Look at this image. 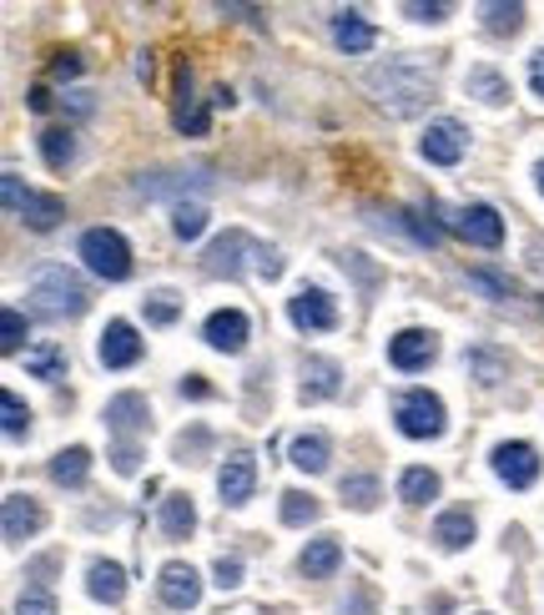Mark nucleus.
<instances>
[{
    "label": "nucleus",
    "mask_w": 544,
    "mask_h": 615,
    "mask_svg": "<svg viewBox=\"0 0 544 615\" xmlns=\"http://www.w3.org/2000/svg\"><path fill=\"white\" fill-rule=\"evenodd\" d=\"M363 87L373 91L383 111L393 117H419L429 101L439 97V61H419V56H389L373 71H363Z\"/></svg>",
    "instance_id": "1"
},
{
    "label": "nucleus",
    "mask_w": 544,
    "mask_h": 615,
    "mask_svg": "<svg viewBox=\"0 0 544 615\" xmlns=\"http://www.w3.org/2000/svg\"><path fill=\"white\" fill-rule=\"evenodd\" d=\"M26 298H31V313H36V319H46V323L81 319V313L91 308L87 283H81V278L71 273L66 263H41V268H36Z\"/></svg>",
    "instance_id": "2"
},
{
    "label": "nucleus",
    "mask_w": 544,
    "mask_h": 615,
    "mask_svg": "<svg viewBox=\"0 0 544 615\" xmlns=\"http://www.w3.org/2000/svg\"><path fill=\"white\" fill-rule=\"evenodd\" d=\"M248 258H252V268H258L262 278H283V258L272 253V248H262L258 238H248L242 228H232V232H222L218 242L208 248V258H202V273L208 278H242V268H248Z\"/></svg>",
    "instance_id": "3"
},
{
    "label": "nucleus",
    "mask_w": 544,
    "mask_h": 615,
    "mask_svg": "<svg viewBox=\"0 0 544 615\" xmlns=\"http://www.w3.org/2000/svg\"><path fill=\"white\" fill-rule=\"evenodd\" d=\"M131 192L147 202H177L192 198V192H212V172L208 167H167V172H137L131 177Z\"/></svg>",
    "instance_id": "4"
},
{
    "label": "nucleus",
    "mask_w": 544,
    "mask_h": 615,
    "mask_svg": "<svg viewBox=\"0 0 544 615\" xmlns=\"http://www.w3.org/2000/svg\"><path fill=\"white\" fill-rule=\"evenodd\" d=\"M77 253L101 283H121V278H131V248L117 228H87L81 242H77Z\"/></svg>",
    "instance_id": "5"
},
{
    "label": "nucleus",
    "mask_w": 544,
    "mask_h": 615,
    "mask_svg": "<svg viewBox=\"0 0 544 615\" xmlns=\"http://www.w3.org/2000/svg\"><path fill=\"white\" fill-rule=\"evenodd\" d=\"M393 424L403 440H439L444 434V399L429 389H409L393 399Z\"/></svg>",
    "instance_id": "6"
},
{
    "label": "nucleus",
    "mask_w": 544,
    "mask_h": 615,
    "mask_svg": "<svg viewBox=\"0 0 544 615\" xmlns=\"http://www.w3.org/2000/svg\"><path fill=\"white\" fill-rule=\"evenodd\" d=\"M490 464H494V474H500L510 490H530L534 480H540V450L534 444H524V440H504V444H494V454H490Z\"/></svg>",
    "instance_id": "7"
},
{
    "label": "nucleus",
    "mask_w": 544,
    "mask_h": 615,
    "mask_svg": "<svg viewBox=\"0 0 544 615\" xmlns=\"http://www.w3.org/2000/svg\"><path fill=\"white\" fill-rule=\"evenodd\" d=\"M288 319L303 333H328V329H338V303L323 288H298V293L288 298Z\"/></svg>",
    "instance_id": "8"
},
{
    "label": "nucleus",
    "mask_w": 544,
    "mask_h": 615,
    "mask_svg": "<svg viewBox=\"0 0 544 615\" xmlns=\"http://www.w3.org/2000/svg\"><path fill=\"white\" fill-rule=\"evenodd\" d=\"M434 359H439V339L429 329H403L389 339V363L399 374H419V369H429Z\"/></svg>",
    "instance_id": "9"
},
{
    "label": "nucleus",
    "mask_w": 544,
    "mask_h": 615,
    "mask_svg": "<svg viewBox=\"0 0 544 615\" xmlns=\"http://www.w3.org/2000/svg\"><path fill=\"white\" fill-rule=\"evenodd\" d=\"M454 232L474 248H504V218L490 208V202H469V208L454 212Z\"/></svg>",
    "instance_id": "10"
},
{
    "label": "nucleus",
    "mask_w": 544,
    "mask_h": 615,
    "mask_svg": "<svg viewBox=\"0 0 544 615\" xmlns=\"http://www.w3.org/2000/svg\"><path fill=\"white\" fill-rule=\"evenodd\" d=\"M464 147H469V132L449 117L429 121V132L419 137V152H424V162H434V167H459L464 162Z\"/></svg>",
    "instance_id": "11"
},
{
    "label": "nucleus",
    "mask_w": 544,
    "mask_h": 615,
    "mask_svg": "<svg viewBox=\"0 0 544 615\" xmlns=\"http://www.w3.org/2000/svg\"><path fill=\"white\" fill-rule=\"evenodd\" d=\"M101 419H107V429L117 434L121 444H131L137 434H147V429H152V404H147V394H117Z\"/></svg>",
    "instance_id": "12"
},
{
    "label": "nucleus",
    "mask_w": 544,
    "mask_h": 615,
    "mask_svg": "<svg viewBox=\"0 0 544 615\" xmlns=\"http://www.w3.org/2000/svg\"><path fill=\"white\" fill-rule=\"evenodd\" d=\"M252 490H258V464H252V454H228L222 460V470H218V495H222V505H248L252 500Z\"/></svg>",
    "instance_id": "13"
},
{
    "label": "nucleus",
    "mask_w": 544,
    "mask_h": 615,
    "mask_svg": "<svg viewBox=\"0 0 544 615\" xmlns=\"http://www.w3.org/2000/svg\"><path fill=\"white\" fill-rule=\"evenodd\" d=\"M248 333H252V323L242 308H218V313L202 323V339H208V349H218V353H242L248 349Z\"/></svg>",
    "instance_id": "14"
},
{
    "label": "nucleus",
    "mask_w": 544,
    "mask_h": 615,
    "mask_svg": "<svg viewBox=\"0 0 544 615\" xmlns=\"http://www.w3.org/2000/svg\"><path fill=\"white\" fill-rule=\"evenodd\" d=\"M97 359L107 363V369H131V363L142 359V339H137V329H131L127 319H111L107 333H101V343H97Z\"/></svg>",
    "instance_id": "15"
},
{
    "label": "nucleus",
    "mask_w": 544,
    "mask_h": 615,
    "mask_svg": "<svg viewBox=\"0 0 544 615\" xmlns=\"http://www.w3.org/2000/svg\"><path fill=\"white\" fill-rule=\"evenodd\" d=\"M41 525H46V510L31 495H6V515H0L6 545H26L31 535H41Z\"/></svg>",
    "instance_id": "16"
},
{
    "label": "nucleus",
    "mask_w": 544,
    "mask_h": 615,
    "mask_svg": "<svg viewBox=\"0 0 544 615\" xmlns=\"http://www.w3.org/2000/svg\"><path fill=\"white\" fill-rule=\"evenodd\" d=\"M157 591H162V605H172V611H192V605L202 601V575H197L192 565L172 561V565H162Z\"/></svg>",
    "instance_id": "17"
},
{
    "label": "nucleus",
    "mask_w": 544,
    "mask_h": 615,
    "mask_svg": "<svg viewBox=\"0 0 544 615\" xmlns=\"http://www.w3.org/2000/svg\"><path fill=\"white\" fill-rule=\"evenodd\" d=\"M338 389H343V369H338L333 359H303V384H298V399L303 404H323V399H333Z\"/></svg>",
    "instance_id": "18"
},
{
    "label": "nucleus",
    "mask_w": 544,
    "mask_h": 615,
    "mask_svg": "<svg viewBox=\"0 0 544 615\" xmlns=\"http://www.w3.org/2000/svg\"><path fill=\"white\" fill-rule=\"evenodd\" d=\"M328 31H333L338 51H349V56L373 51V41H379V31L363 21V11H333L328 16Z\"/></svg>",
    "instance_id": "19"
},
{
    "label": "nucleus",
    "mask_w": 544,
    "mask_h": 615,
    "mask_svg": "<svg viewBox=\"0 0 544 615\" xmlns=\"http://www.w3.org/2000/svg\"><path fill=\"white\" fill-rule=\"evenodd\" d=\"M338 565H343V545H338L333 535H318L308 540V550L298 555V571L308 575V581H333Z\"/></svg>",
    "instance_id": "20"
},
{
    "label": "nucleus",
    "mask_w": 544,
    "mask_h": 615,
    "mask_svg": "<svg viewBox=\"0 0 544 615\" xmlns=\"http://www.w3.org/2000/svg\"><path fill=\"white\" fill-rule=\"evenodd\" d=\"M87 595L101 605H121L127 601V571L117 561H91L87 565Z\"/></svg>",
    "instance_id": "21"
},
{
    "label": "nucleus",
    "mask_w": 544,
    "mask_h": 615,
    "mask_svg": "<svg viewBox=\"0 0 544 615\" xmlns=\"http://www.w3.org/2000/svg\"><path fill=\"white\" fill-rule=\"evenodd\" d=\"M46 474H51V484H61V490H81L91 474V450L87 444H71V450H56L51 464H46Z\"/></svg>",
    "instance_id": "22"
},
{
    "label": "nucleus",
    "mask_w": 544,
    "mask_h": 615,
    "mask_svg": "<svg viewBox=\"0 0 544 615\" xmlns=\"http://www.w3.org/2000/svg\"><path fill=\"white\" fill-rule=\"evenodd\" d=\"M177 91H182V101H177V132L182 137H208V127H212V117H208V107L192 97V71H177Z\"/></svg>",
    "instance_id": "23"
},
{
    "label": "nucleus",
    "mask_w": 544,
    "mask_h": 615,
    "mask_svg": "<svg viewBox=\"0 0 544 615\" xmlns=\"http://www.w3.org/2000/svg\"><path fill=\"white\" fill-rule=\"evenodd\" d=\"M288 460H293L303 474H323L328 460H333V444H328V434L308 429V434H298V440L288 444Z\"/></svg>",
    "instance_id": "24"
},
{
    "label": "nucleus",
    "mask_w": 544,
    "mask_h": 615,
    "mask_svg": "<svg viewBox=\"0 0 544 615\" xmlns=\"http://www.w3.org/2000/svg\"><path fill=\"white\" fill-rule=\"evenodd\" d=\"M36 147H41V162L51 167V172H66V167L77 162V132H71V127H46V132L36 137Z\"/></svg>",
    "instance_id": "25"
},
{
    "label": "nucleus",
    "mask_w": 544,
    "mask_h": 615,
    "mask_svg": "<svg viewBox=\"0 0 544 615\" xmlns=\"http://www.w3.org/2000/svg\"><path fill=\"white\" fill-rule=\"evenodd\" d=\"M157 525H162L167 540H187L197 530V505L192 495H167L162 500V515H157Z\"/></svg>",
    "instance_id": "26"
},
{
    "label": "nucleus",
    "mask_w": 544,
    "mask_h": 615,
    "mask_svg": "<svg viewBox=\"0 0 544 615\" xmlns=\"http://www.w3.org/2000/svg\"><path fill=\"white\" fill-rule=\"evenodd\" d=\"M26 374L31 379H46V384H56V379H66V349L61 343H36V349H26Z\"/></svg>",
    "instance_id": "27"
},
{
    "label": "nucleus",
    "mask_w": 544,
    "mask_h": 615,
    "mask_svg": "<svg viewBox=\"0 0 544 615\" xmlns=\"http://www.w3.org/2000/svg\"><path fill=\"white\" fill-rule=\"evenodd\" d=\"M464 91H469V97H480L484 107H504V101L514 97L510 81H504L494 67H474V71H469V77H464Z\"/></svg>",
    "instance_id": "28"
},
{
    "label": "nucleus",
    "mask_w": 544,
    "mask_h": 615,
    "mask_svg": "<svg viewBox=\"0 0 544 615\" xmlns=\"http://www.w3.org/2000/svg\"><path fill=\"white\" fill-rule=\"evenodd\" d=\"M434 540H439V550H464L474 540V515L469 510H444L434 520Z\"/></svg>",
    "instance_id": "29"
},
{
    "label": "nucleus",
    "mask_w": 544,
    "mask_h": 615,
    "mask_svg": "<svg viewBox=\"0 0 544 615\" xmlns=\"http://www.w3.org/2000/svg\"><path fill=\"white\" fill-rule=\"evenodd\" d=\"M399 500H403V505H429V500H439V474L424 470V464L403 470L399 474Z\"/></svg>",
    "instance_id": "30"
},
{
    "label": "nucleus",
    "mask_w": 544,
    "mask_h": 615,
    "mask_svg": "<svg viewBox=\"0 0 544 615\" xmlns=\"http://www.w3.org/2000/svg\"><path fill=\"white\" fill-rule=\"evenodd\" d=\"M61 218H66V202L56 198V192H31V202H26V212H21V222L31 232H51Z\"/></svg>",
    "instance_id": "31"
},
{
    "label": "nucleus",
    "mask_w": 544,
    "mask_h": 615,
    "mask_svg": "<svg viewBox=\"0 0 544 615\" xmlns=\"http://www.w3.org/2000/svg\"><path fill=\"white\" fill-rule=\"evenodd\" d=\"M389 218H393V228H399V232H409V238H414L419 248H439V242H444V232H439V222H429L419 208H393Z\"/></svg>",
    "instance_id": "32"
},
{
    "label": "nucleus",
    "mask_w": 544,
    "mask_h": 615,
    "mask_svg": "<svg viewBox=\"0 0 544 615\" xmlns=\"http://www.w3.org/2000/svg\"><path fill=\"white\" fill-rule=\"evenodd\" d=\"M338 495H343V505H353V510H373L383 500V484L373 480V474H343Z\"/></svg>",
    "instance_id": "33"
},
{
    "label": "nucleus",
    "mask_w": 544,
    "mask_h": 615,
    "mask_svg": "<svg viewBox=\"0 0 544 615\" xmlns=\"http://www.w3.org/2000/svg\"><path fill=\"white\" fill-rule=\"evenodd\" d=\"M480 26L490 36H514L524 26V6H504V0H490V6H480Z\"/></svg>",
    "instance_id": "34"
},
{
    "label": "nucleus",
    "mask_w": 544,
    "mask_h": 615,
    "mask_svg": "<svg viewBox=\"0 0 544 615\" xmlns=\"http://www.w3.org/2000/svg\"><path fill=\"white\" fill-rule=\"evenodd\" d=\"M464 369H469L474 379H480L484 389H494L504 374H510V363H504L500 353H490V349H469V353H464Z\"/></svg>",
    "instance_id": "35"
},
{
    "label": "nucleus",
    "mask_w": 544,
    "mask_h": 615,
    "mask_svg": "<svg viewBox=\"0 0 544 615\" xmlns=\"http://www.w3.org/2000/svg\"><path fill=\"white\" fill-rule=\"evenodd\" d=\"M142 313L152 329H167V323H177V313H182V298H177L172 288H157V293L142 298Z\"/></svg>",
    "instance_id": "36"
},
{
    "label": "nucleus",
    "mask_w": 544,
    "mask_h": 615,
    "mask_svg": "<svg viewBox=\"0 0 544 615\" xmlns=\"http://www.w3.org/2000/svg\"><path fill=\"white\" fill-rule=\"evenodd\" d=\"M0 429H6V440H26V434H31V409H26L11 389L0 394Z\"/></svg>",
    "instance_id": "37"
},
{
    "label": "nucleus",
    "mask_w": 544,
    "mask_h": 615,
    "mask_svg": "<svg viewBox=\"0 0 544 615\" xmlns=\"http://www.w3.org/2000/svg\"><path fill=\"white\" fill-rule=\"evenodd\" d=\"M283 525H313L318 515H323V505H318L308 490H283Z\"/></svg>",
    "instance_id": "38"
},
{
    "label": "nucleus",
    "mask_w": 544,
    "mask_h": 615,
    "mask_svg": "<svg viewBox=\"0 0 544 615\" xmlns=\"http://www.w3.org/2000/svg\"><path fill=\"white\" fill-rule=\"evenodd\" d=\"M172 232L182 242L202 238V232H208V208H202V202H182V208H172Z\"/></svg>",
    "instance_id": "39"
},
{
    "label": "nucleus",
    "mask_w": 544,
    "mask_h": 615,
    "mask_svg": "<svg viewBox=\"0 0 544 615\" xmlns=\"http://www.w3.org/2000/svg\"><path fill=\"white\" fill-rule=\"evenodd\" d=\"M26 333H31V323H26L21 308H0V349H6V353H21Z\"/></svg>",
    "instance_id": "40"
},
{
    "label": "nucleus",
    "mask_w": 544,
    "mask_h": 615,
    "mask_svg": "<svg viewBox=\"0 0 544 615\" xmlns=\"http://www.w3.org/2000/svg\"><path fill=\"white\" fill-rule=\"evenodd\" d=\"M469 288H480L484 298H514V283L500 273H490V268H469Z\"/></svg>",
    "instance_id": "41"
},
{
    "label": "nucleus",
    "mask_w": 544,
    "mask_h": 615,
    "mask_svg": "<svg viewBox=\"0 0 544 615\" xmlns=\"http://www.w3.org/2000/svg\"><path fill=\"white\" fill-rule=\"evenodd\" d=\"M0 198H6V212H11V218H21L26 202H31V192L21 188V177L16 172H0Z\"/></svg>",
    "instance_id": "42"
},
{
    "label": "nucleus",
    "mask_w": 544,
    "mask_h": 615,
    "mask_svg": "<svg viewBox=\"0 0 544 615\" xmlns=\"http://www.w3.org/2000/svg\"><path fill=\"white\" fill-rule=\"evenodd\" d=\"M403 16H409V21H424V26H439V21H449V6L444 0H409V6H403Z\"/></svg>",
    "instance_id": "43"
},
{
    "label": "nucleus",
    "mask_w": 544,
    "mask_h": 615,
    "mask_svg": "<svg viewBox=\"0 0 544 615\" xmlns=\"http://www.w3.org/2000/svg\"><path fill=\"white\" fill-rule=\"evenodd\" d=\"M16 615H56V595L51 591H26L16 601Z\"/></svg>",
    "instance_id": "44"
},
{
    "label": "nucleus",
    "mask_w": 544,
    "mask_h": 615,
    "mask_svg": "<svg viewBox=\"0 0 544 615\" xmlns=\"http://www.w3.org/2000/svg\"><path fill=\"white\" fill-rule=\"evenodd\" d=\"M208 444H212V434H208V429H202V424H197L192 429V434H182V440H177V460H197V454H208Z\"/></svg>",
    "instance_id": "45"
},
{
    "label": "nucleus",
    "mask_w": 544,
    "mask_h": 615,
    "mask_svg": "<svg viewBox=\"0 0 544 615\" xmlns=\"http://www.w3.org/2000/svg\"><path fill=\"white\" fill-rule=\"evenodd\" d=\"M61 571V555H36L31 565H26V581H36V591H46V581Z\"/></svg>",
    "instance_id": "46"
},
{
    "label": "nucleus",
    "mask_w": 544,
    "mask_h": 615,
    "mask_svg": "<svg viewBox=\"0 0 544 615\" xmlns=\"http://www.w3.org/2000/svg\"><path fill=\"white\" fill-rule=\"evenodd\" d=\"M212 575H218L222 591H238V585H242V561H238V555H222V561L212 565Z\"/></svg>",
    "instance_id": "47"
},
{
    "label": "nucleus",
    "mask_w": 544,
    "mask_h": 615,
    "mask_svg": "<svg viewBox=\"0 0 544 615\" xmlns=\"http://www.w3.org/2000/svg\"><path fill=\"white\" fill-rule=\"evenodd\" d=\"M137 464H142V450H137V444H117V450H111V470L117 474H137Z\"/></svg>",
    "instance_id": "48"
},
{
    "label": "nucleus",
    "mask_w": 544,
    "mask_h": 615,
    "mask_svg": "<svg viewBox=\"0 0 544 615\" xmlns=\"http://www.w3.org/2000/svg\"><path fill=\"white\" fill-rule=\"evenodd\" d=\"M71 77H81V56L77 51H61L51 61V81H71Z\"/></svg>",
    "instance_id": "49"
},
{
    "label": "nucleus",
    "mask_w": 544,
    "mask_h": 615,
    "mask_svg": "<svg viewBox=\"0 0 544 615\" xmlns=\"http://www.w3.org/2000/svg\"><path fill=\"white\" fill-rule=\"evenodd\" d=\"M343 268H349V273H359V278H363V288L379 283V268L363 263V253H349V258H343Z\"/></svg>",
    "instance_id": "50"
},
{
    "label": "nucleus",
    "mask_w": 544,
    "mask_h": 615,
    "mask_svg": "<svg viewBox=\"0 0 544 615\" xmlns=\"http://www.w3.org/2000/svg\"><path fill=\"white\" fill-rule=\"evenodd\" d=\"M343 615H373V591H369V585H359V595L343 601Z\"/></svg>",
    "instance_id": "51"
},
{
    "label": "nucleus",
    "mask_w": 544,
    "mask_h": 615,
    "mask_svg": "<svg viewBox=\"0 0 544 615\" xmlns=\"http://www.w3.org/2000/svg\"><path fill=\"white\" fill-rule=\"evenodd\" d=\"M182 399H212V384L202 374H187L182 379Z\"/></svg>",
    "instance_id": "52"
},
{
    "label": "nucleus",
    "mask_w": 544,
    "mask_h": 615,
    "mask_svg": "<svg viewBox=\"0 0 544 615\" xmlns=\"http://www.w3.org/2000/svg\"><path fill=\"white\" fill-rule=\"evenodd\" d=\"M530 87H534V97H544V51L530 56Z\"/></svg>",
    "instance_id": "53"
},
{
    "label": "nucleus",
    "mask_w": 544,
    "mask_h": 615,
    "mask_svg": "<svg viewBox=\"0 0 544 615\" xmlns=\"http://www.w3.org/2000/svg\"><path fill=\"white\" fill-rule=\"evenodd\" d=\"M26 107H31L36 117H41V111H51V91H46V87H31V91H26Z\"/></svg>",
    "instance_id": "54"
},
{
    "label": "nucleus",
    "mask_w": 544,
    "mask_h": 615,
    "mask_svg": "<svg viewBox=\"0 0 544 615\" xmlns=\"http://www.w3.org/2000/svg\"><path fill=\"white\" fill-rule=\"evenodd\" d=\"M66 107L77 111V117H91V107H97V101H91V91H71V97H66Z\"/></svg>",
    "instance_id": "55"
},
{
    "label": "nucleus",
    "mask_w": 544,
    "mask_h": 615,
    "mask_svg": "<svg viewBox=\"0 0 544 615\" xmlns=\"http://www.w3.org/2000/svg\"><path fill=\"white\" fill-rule=\"evenodd\" d=\"M534 177H540V192H544V162H540V167H534Z\"/></svg>",
    "instance_id": "56"
}]
</instances>
